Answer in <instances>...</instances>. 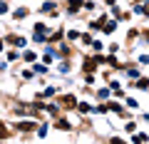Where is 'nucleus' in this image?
Instances as JSON below:
<instances>
[{"label": "nucleus", "instance_id": "obj_1", "mask_svg": "<svg viewBox=\"0 0 149 144\" xmlns=\"http://www.w3.org/2000/svg\"><path fill=\"white\" fill-rule=\"evenodd\" d=\"M80 5H82L80 0H70V10H77V8H80Z\"/></svg>", "mask_w": 149, "mask_h": 144}]
</instances>
